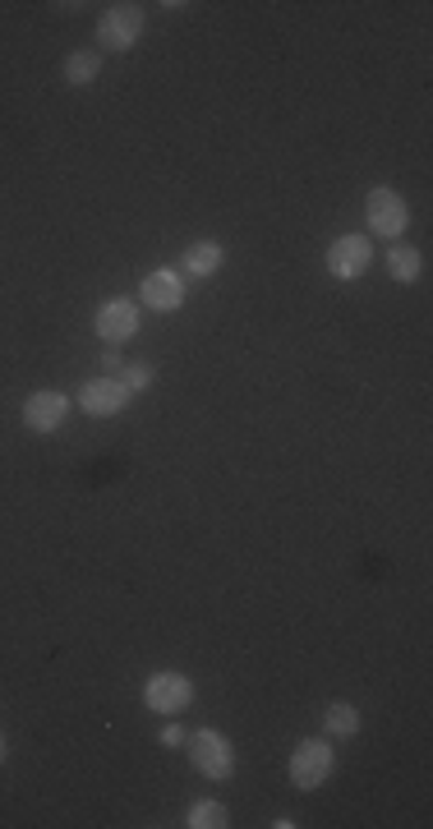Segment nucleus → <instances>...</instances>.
<instances>
[{"label":"nucleus","instance_id":"423d86ee","mask_svg":"<svg viewBox=\"0 0 433 829\" xmlns=\"http://www.w3.org/2000/svg\"><path fill=\"white\" fill-rule=\"evenodd\" d=\"M98 336L107 346H125L130 336L139 332V300H125V295H111L98 304V319H92Z\"/></svg>","mask_w":433,"mask_h":829},{"label":"nucleus","instance_id":"20e7f679","mask_svg":"<svg viewBox=\"0 0 433 829\" xmlns=\"http://www.w3.org/2000/svg\"><path fill=\"white\" fill-rule=\"evenodd\" d=\"M143 33V6H130V0H120V6L102 10L98 19V47L107 51H130Z\"/></svg>","mask_w":433,"mask_h":829},{"label":"nucleus","instance_id":"0eeeda50","mask_svg":"<svg viewBox=\"0 0 433 829\" xmlns=\"http://www.w3.org/2000/svg\"><path fill=\"white\" fill-rule=\"evenodd\" d=\"M130 387L125 383H120V378H88L83 387H79V411L83 415H92V419H111V415H120V411H125L130 406Z\"/></svg>","mask_w":433,"mask_h":829},{"label":"nucleus","instance_id":"1a4fd4ad","mask_svg":"<svg viewBox=\"0 0 433 829\" xmlns=\"http://www.w3.org/2000/svg\"><path fill=\"white\" fill-rule=\"evenodd\" d=\"M139 304H148L152 314H175L180 304H184V276H180L175 267L148 272L143 286H139Z\"/></svg>","mask_w":433,"mask_h":829},{"label":"nucleus","instance_id":"39448f33","mask_svg":"<svg viewBox=\"0 0 433 829\" xmlns=\"http://www.w3.org/2000/svg\"><path fill=\"white\" fill-rule=\"evenodd\" d=\"M143 705L152 715H180L194 705V683L184 673H152L143 687Z\"/></svg>","mask_w":433,"mask_h":829},{"label":"nucleus","instance_id":"f03ea898","mask_svg":"<svg viewBox=\"0 0 433 829\" xmlns=\"http://www.w3.org/2000/svg\"><path fill=\"white\" fill-rule=\"evenodd\" d=\"M364 222H369L374 235L396 244L401 235H406V226H411V203L401 199L392 184H374V190L364 194Z\"/></svg>","mask_w":433,"mask_h":829},{"label":"nucleus","instance_id":"9b49d317","mask_svg":"<svg viewBox=\"0 0 433 829\" xmlns=\"http://www.w3.org/2000/svg\"><path fill=\"white\" fill-rule=\"evenodd\" d=\"M222 263H226V244H216V240H194L180 259V267L190 276H212V272H222Z\"/></svg>","mask_w":433,"mask_h":829},{"label":"nucleus","instance_id":"7ed1b4c3","mask_svg":"<svg viewBox=\"0 0 433 829\" xmlns=\"http://www.w3.org/2000/svg\"><path fill=\"white\" fill-rule=\"evenodd\" d=\"M332 770H336V751H332L328 737H304V742L291 751V783L300 792L323 788L332 779Z\"/></svg>","mask_w":433,"mask_h":829},{"label":"nucleus","instance_id":"4468645a","mask_svg":"<svg viewBox=\"0 0 433 829\" xmlns=\"http://www.w3.org/2000/svg\"><path fill=\"white\" fill-rule=\"evenodd\" d=\"M98 74H102V51H70L66 55V83L88 88Z\"/></svg>","mask_w":433,"mask_h":829},{"label":"nucleus","instance_id":"6e6552de","mask_svg":"<svg viewBox=\"0 0 433 829\" xmlns=\"http://www.w3.org/2000/svg\"><path fill=\"white\" fill-rule=\"evenodd\" d=\"M369 263H374V244H369V235H342V240H332L328 272L336 276V282H360V276L369 272Z\"/></svg>","mask_w":433,"mask_h":829},{"label":"nucleus","instance_id":"6ab92c4d","mask_svg":"<svg viewBox=\"0 0 433 829\" xmlns=\"http://www.w3.org/2000/svg\"><path fill=\"white\" fill-rule=\"evenodd\" d=\"M6 756H10V742H6V732H0V765H6Z\"/></svg>","mask_w":433,"mask_h":829},{"label":"nucleus","instance_id":"ddd939ff","mask_svg":"<svg viewBox=\"0 0 433 829\" xmlns=\"http://www.w3.org/2000/svg\"><path fill=\"white\" fill-rule=\"evenodd\" d=\"M184 825L190 829H226L231 811H226V802H216V797H199V802L184 811Z\"/></svg>","mask_w":433,"mask_h":829},{"label":"nucleus","instance_id":"9d476101","mask_svg":"<svg viewBox=\"0 0 433 829\" xmlns=\"http://www.w3.org/2000/svg\"><path fill=\"white\" fill-rule=\"evenodd\" d=\"M66 415H70V396L56 387H42L23 402V428H33V434H56Z\"/></svg>","mask_w":433,"mask_h":829},{"label":"nucleus","instance_id":"f257e3e1","mask_svg":"<svg viewBox=\"0 0 433 829\" xmlns=\"http://www.w3.org/2000/svg\"><path fill=\"white\" fill-rule=\"evenodd\" d=\"M184 751H190L194 770H199L203 779L226 783V779L235 775V747H231V737H226V732H216V728H194L190 737H184Z\"/></svg>","mask_w":433,"mask_h":829},{"label":"nucleus","instance_id":"a211bd4d","mask_svg":"<svg viewBox=\"0 0 433 829\" xmlns=\"http://www.w3.org/2000/svg\"><path fill=\"white\" fill-rule=\"evenodd\" d=\"M102 368H111V374L120 378V368H125V364H120V355H115V346H111V351L102 355Z\"/></svg>","mask_w":433,"mask_h":829},{"label":"nucleus","instance_id":"f3484780","mask_svg":"<svg viewBox=\"0 0 433 829\" xmlns=\"http://www.w3.org/2000/svg\"><path fill=\"white\" fill-rule=\"evenodd\" d=\"M162 747H184V728H180V724H167V728H162Z\"/></svg>","mask_w":433,"mask_h":829},{"label":"nucleus","instance_id":"2eb2a0df","mask_svg":"<svg viewBox=\"0 0 433 829\" xmlns=\"http://www.w3.org/2000/svg\"><path fill=\"white\" fill-rule=\"evenodd\" d=\"M323 728H328V737H355L360 732V710L346 700H332L323 710Z\"/></svg>","mask_w":433,"mask_h":829},{"label":"nucleus","instance_id":"f8f14e48","mask_svg":"<svg viewBox=\"0 0 433 829\" xmlns=\"http://www.w3.org/2000/svg\"><path fill=\"white\" fill-rule=\"evenodd\" d=\"M387 272H392V282H401V286H411V282H420V272H424V259H420V250H411V244H392L387 250Z\"/></svg>","mask_w":433,"mask_h":829},{"label":"nucleus","instance_id":"dca6fc26","mask_svg":"<svg viewBox=\"0 0 433 829\" xmlns=\"http://www.w3.org/2000/svg\"><path fill=\"white\" fill-rule=\"evenodd\" d=\"M152 378H158V368H152V364H125V368H120V383H125L130 392H148Z\"/></svg>","mask_w":433,"mask_h":829}]
</instances>
